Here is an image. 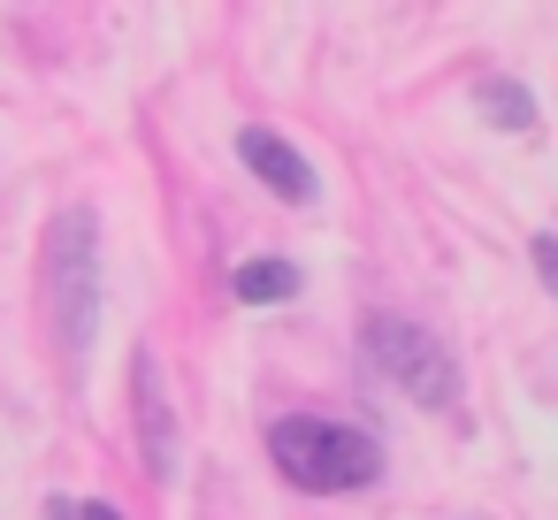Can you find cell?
Listing matches in <instances>:
<instances>
[{"instance_id": "6da1fadb", "label": "cell", "mask_w": 558, "mask_h": 520, "mask_svg": "<svg viewBox=\"0 0 558 520\" xmlns=\"http://www.w3.org/2000/svg\"><path fill=\"white\" fill-rule=\"evenodd\" d=\"M268 459L306 497H344V489L383 482V444L367 428H352V421H329V413H283V421H268Z\"/></svg>"}, {"instance_id": "7a4b0ae2", "label": "cell", "mask_w": 558, "mask_h": 520, "mask_svg": "<svg viewBox=\"0 0 558 520\" xmlns=\"http://www.w3.org/2000/svg\"><path fill=\"white\" fill-rule=\"evenodd\" d=\"M100 322V215L77 199L47 222V329L70 367H85Z\"/></svg>"}, {"instance_id": "3957f363", "label": "cell", "mask_w": 558, "mask_h": 520, "mask_svg": "<svg viewBox=\"0 0 558 520\" xmlns=\"http://www.w3.org/2000/svg\"><path fill=\"white\" fill-rule=\"evenodd\" d=\"M360 352H367V367L390 383V390H405L413 406H428V413H444L451 398H459V360L444 352V337L436 329H421V322H398V314H375L367 322V337H360Z\"/></svg>"}, {"instance_id": "277c9868", "label": "cell", "mask_w": 558, "mask_h": 520, "mask_svg": "<svg viewBox=\"0 0 558 520\" xmlns=\"http://www.w3.org/2000/svg\"><path fill=\"white\" fill-rule=\"evenodd\" d=\"M131 413H138V459L154 482L177 474V406H169V383H161V360L138 344L131 352Z\"/></svg>"}, {"instance_id": "5b68a950", "label": "cell", "mask_w": 558, "mask_h": 520, "mask_svg": "<svg viewBox=\"0 0 558 520\" xmlns=\"http://www.w3.org/2000/svg\"><path fill=\"white\" fill-rule=\"evenodd\" d=\"M238 161H245L283 207H306V199L322 192V184H314V161H306L283 131H268V123H245V131H238Z\"/></svg>"}, {"instance_id": "8992f818", "label": "cell", "mask_w": 558, "mask_h": 520, "mask_svg": "<svg viewBox=\"0 0 558 520\" xmlns=\"http://www.w3.org/2000/svg\"><path fill=\"white\" fill-rule=\"evenodd\" d=\"M299 261H283V253H260V261H238V276H230V291L245 299V306H283V299H299Z\"/></svg>"}, {"instance_id": "52a82bcc", "label": "cell", "mask_w": 558, "mask_h": 520, "mask_svg": "<svg viewBox=\"0 0 558 520\" xmlns=\"http://www.w3.org/2000/svg\"><path fill=\"white\" fill-rule=\"evenodd\" d=\"M482 116H489L497 131H520V138L543 123V116H535V93H527L520 77H482Z\"/></svg>"}, {"instance_id": "ba28073f", "label": "cell", "mask_w": 558, "mask_h": 520, "mask_svg": "<svg viewBox=\"0 0 558 520\" xmlns=\"http://www.w3.org/2000/svg\"><path fill=\"white\" fill-rule=\"evenodd\" d=\"M527 261H535V276H543V291L558 299V230H543V238L527 245Z\"/></svg>"}, {"instance_id": "9c48e42d", "label": "cell", "mask_w": 558, "mask_h": 520, "mask_svg": "<svg viewBox=\"0 0 558 520\" xmlns=\"http://www.w3.org/2000/svg\"><path fill=\"white\" fill-rule=\"evenodd\" d=\"M77 520H123L116 505H100V497H77Z\"/></svg>"}, {"instance_id": "30bf717a", "label": "cell", "mask_w": 558, "mask_h": 520, "mask_svg": "<svg viewBox=\"0 0 558 520\" xmlns=\"http://www.w3.org/2000/svg\"><path fill=\"white\" fill-rule=\"evenodd\" d=\"M47 520H77V497H47Z\"/></svg>"}]
</instances>
